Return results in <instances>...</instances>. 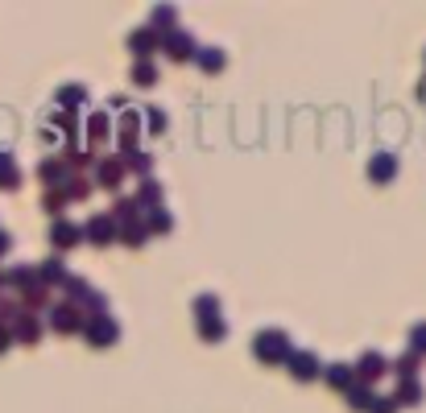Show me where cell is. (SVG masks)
I'll return each mask as SVG.
<instances>
[{
  "instance_id": "1",
  "label": "cell",
  "mask_w": 426,
  "mask_h": 413,
  "mask_svg": "<svg viewBox=\"0 0 426 413\" xmlns=\"http://www.w3.org/2000/svg\"><path fill=\"white\" fill-rule=\"evenodd\" d=\"M394 174V157H377V165H373V178H389Z\"/></svg>"
}]
</instances>
